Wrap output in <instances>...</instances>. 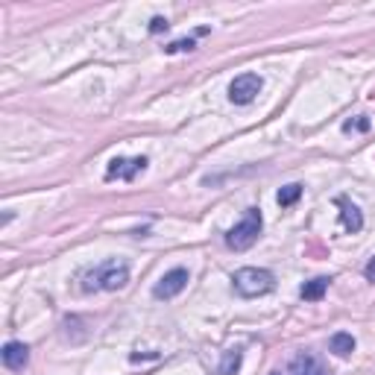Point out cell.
<instances>
[{
    "instance_id": "cell-1",
    "label": "cell",
    "mask_w": 375,
    "mask_h": 375,
    "mask_svg": "<svg viewBox=\"0 0 375 375\" xmlns=\"http://www.w3.org/2000/svg\"><path fill=\"white\" fill-rule=\"evenodd\" d=\"M129 281V267L124 261H106L85 276V291H117Z\"/></svg>"
},
{
    "instance_id": "cell-2",
    "label": "cell",
    "mask_w": 375,
    "mask_h": 375,
    "mask_svg": "<svg viewBox=\"0 0 375 375\" xmlns=\"http://www.w3.org/2000/svg\"><path fill=\"white\" fill-rule=\"evenodd\" d=\"M235 281V291L247 296V299H255V296H264L276 288V279L270 270H258V267H244V270H237V273L232 276Z\"/></svg>"
},
{
    "instance_id": "cell-3",
    "label": "cell",
    "mask_w": 375,
    "mask_h": 375,
    "mask_svg": "<svg viewBox=\"0 0 375 375\" xmlns=\"http://www.w3.org/2000/svg\"><path fill=\"white\" fill-rule=\"evenodd\" d=\"M261 212L258 208H249V212L244 214V220L237 223V226L226 235V244H229V249H235V252H244V249H249L255 241H258V235H261Z\"/></svg>"
},
{
    "instance_id": "cell-4",
    "label": "cell",
    "mask_w": 375,
    "mask_h": 375,
    "mask_svg": "<svg viewBox=\"0 0 375 375\" xmlns=\"http://www.w3.org/2000/svg\"><path fill=\"white\" fill-rule=\"evenodd\" d=\"M261 77L258 73H241V77H235L232 85H229V100L237 103V106H247V103H252L255 97H258L261 91Z\"/></svg>"
},
{
    "instance_id": "cell-5",
    "label": "cell",
    "mask_w": 375,
    "mask_h": 375,
    "mask_svg": "<svg viewBox=\"0 0 375 375\" xmlns=\"http://www.w3.org/2000/svg\"><path fill=\"white\" fill-rule=\"evenodd\" d=\"M185 284H188V270L176 267V270H170V273H164L159 279V284L153 288V296L156 299H173L185 291Z\"/></svg>"
},
{
    "instance_id": "cell-6",
    "label": "cell",
    "mask_w": 375,
    "mask_h": 375,
    "mask_svg": "<svg viewBox=\"0 0 375 375\" xmlns=\"http://www.w3.org/2000/svg\"><path fill=\"white\" fill-rule=\"evenodd\" d=\"M27 361H29V349L24 346V343L12 340V343H6V346H3V364L12 372H21L27 367Z\"/></svg>"
},
{
    "instance_id": "cell-7",
    "label": "cell",
    "mask_w": 375,
    "mask_h": 375,
    "mask_svg": "<svg viewBox=\"0 0 375 375\" xmlns=\"http://www.w3.org/2000/svg\"><path fill=\"white\" fill-rule=\"evenodd\" d=\"M147 168V159H115L109 168V179H132L138 170Z\"/></svg>"
},
{
    "instance_id": "cell-8",
    "label": "cell",
    "mask_w": 375,
    "mask_h": 375,
    "mask_svg": "<svg viewBox=\"0 0 375 375\" xmlns=\"http://www.w3.org/2000/svg\"><path fill=\"white\" fill-rule=\"evenodd\" d=\"M288 372H291V375H328L325 367H323L314 355H308V352L296 355L293 361H291V369H288Z\"/></svg>"
},
{
    "instance_id": "cell-9",
    "label": "cell",
    "mask_w": 375,
    "mask_h": 375,
    "mask_svg": "<svg viewBox=\"0 0 375 375\" xmlns=\"http://www.w3.org/2000/svg\"><path fill=\"white\" fill-rule=\"evenodd\" d=\"M337 205H340V220H343V226H346L352 235L361 232V229H364V217H361V212H358V205H352L346 197H340Z\"/></svg>"
},
{
    "instance_id": "cell-10",
    "label": "cell",
    "mask_w": 375,
    "mask_h": 375,
    "mask_svg": "<svg viewBox=\"0 0 375 375\" xmlns=\"http://www.w3.org/2000/svg\"><path fill=\"white\" fill-rule=\"evenodd\" d=\"M325 291H328V279H311V281H305L302 284V299H308V302H320V299L325 296Z\"/></svg>"
},
{
    "instance_id": "cell-11",
    "label": "cell",
    "mask_w": 375,
    "mask_h": 375,
    "mask_svg": "<svg viewBox=\"0 0 375 375\" xmlns=\"http://www.w3.org/2000/svg\"><path fill=\"white\" fill-rule=\"evenodd\" d=\"M332 352L340 355V358H346L349 352H355V337L346 334V332H337V334L332 337Z\"/></svg>"
},
{
    "instance_id": "cell-12",
    "label": "cell",
    "mask_w": 375,
    "mask_h": 375,
    "mask_svg": "<svg viewBox=\"0 0 375 375\" xmlns=\"http://www.w3.org/2000/svg\"><path fill=\"white\" fill-rule=\"evenodd\" d=\"M241 361H244L241 349H229L226 355H223V364H220V375H235L237 369H241Z\"/></svg>"
},
{
    "instance_id": "cell-13",
    "label": "cell",
    "mask_w": 375,
    "mask_h": 375,
    "mask_svg": "<svg viewBox=\"0 0 375 375\" xmlns=\"http://www.w3.org/2000/svg\"><path fill=\"white\" fill-rule=\"evenodd\" d=\"M299 197H302V185H284L279 191V205H293Z\"/></svg>"
},
{
    "instance_id": "cell-14",
    "label": "cell",
    "mask_w": 375,
    "mask_h": 375,
    "mask_svg": "<svg viewBox=\"0 0 375 375\" xmlns=\"http://www.w3.org/2000/svg\"><path fill=\"white\" fill-rule=\"evenodd\" d=\"M179 50H193V38H188V41H176V44H170V47H168V53H179Z\"/></svg>"
},
{
    "instance_id": "cell-15",
    "label": "cell",
    "mask_w": 375,
    "mask_h": 375,
    "mask_svg": "<svg viewBox=\"0 0 375 375\" xmlns=\"http://www.w3.org/2000/svg\"><path fill=\"white\" fill-rule=\"evenodd\" d=\"M168 27H170V24L164 21V18H153V21H149V33H164Z\"/></svg>"
},
{
    "instance_id": "cell-16",
    "label": "cell",
    "mask_w": 375,
    "mask_h": 375,
    "mask_svg": "<svg viewBox=\"0 0 375 375\" xmlns=\"http://www.w3.org/2000/svg\"><path fill=\"white\" fill-rule=\"evenodd\" d=\"M364 276H367L369 281H375V258H372V261L367 264V270H364Z\"/></svg>"
},
{
    "instance_id": "cell-17",
    "label": "cell",
    "mask_w": 375,
    "mask_h": 375,
    "mask_svg": "<svg viewBox=\"0 0 375 375\" xmlns=\"http://www.w3.org/2000/svg\"><path fill=\"white\" fill-rule=\"evenodd\" d=\"M355 126H358V129H367V126H369V121H358ZM346 129H352V124H346Z\"/></svg>"
}]
</instances>
